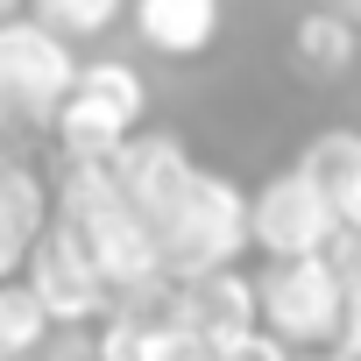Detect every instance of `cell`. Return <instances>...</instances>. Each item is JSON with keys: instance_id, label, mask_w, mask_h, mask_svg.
<instances>
[{"instance_id": "1", "label": "cell", "mask_w": 361, "mask_h": 361, "mask_svg": "<svg viewBox=\"0 0 361 361\" xmlns=\"http://www.w3.org/2000/svg\"><path fill=\"white\" fill-rule=\"evenodd\" d=\"M57 227L99 262V276L114 283V298H149L156 305L170 290L163 255H156V234L121 199V185H114L106 163H71L64 170V185H57Z\"/></svg>"}, {"instance_id": "2", "label": "cell", "mask_w": 361, "mask_h": 361, "mask_svg": "<svg viewBox=\"0 0 361 361\" xmlns=\"http://www.w3.org/2000/svg\"><path fill=\"white\" fill-rule=\"evenodd\" d=\"M248 248V192L220 170H192V185L177 192V206L156 220V255L170 283H192L213 269H234Z\"/></svg>"}, {"instance_id": "3", "label": "cell", "mask_w": 361, "mask_h": 361, "mask_svg": "<svg viewBox=\"0 0 361 361\" xmlns=\"http://www.w3.org/2000/svg\"><path fill=\"white\" fill-rule=\"evenodd\" d=\"M149 114V85L135 64H78L64 106L50 114L57 142H64V163H106Z\"/></svg>"}, {"instance_id": "4", "label": "cell", "mask_w": 361, "mask_h": 361, "mask_svg": "<svg viewBox=\"0 0 361 361\" xmlns=\"http://www.w3.org/2000/svg\"><path fill=\"white\" fill-rule=\"evenodd\" d=\"M347 269L333 255H298V262H269L255 276V326L283 347H333L340 305H347Z\"/></svg>"}, {"instance_id": "5", "label": "cell", "mask_w": 361, "mask_h": 361, "mask_svg": "<svg viewBox=\"0 0 361 361\" xmlns=\"http://www.w3.org/2000/svg\"><path fill=\"white\" fill-rule=\"evenodd\" d=\"M340 241V220L326 206V192L290 163L276 170L269 185L248 199V248H262L269 262H298V255H333Z\"/></svg>"}, {"instance_id": "6", "label": "cell", "mask_w": 361, "mask_h": 361, "mask_svg": "<svg viewBox=\"0 0 361 361\" xmlns=\"http://www.w3.org/2000/svg\"><path fill=\"white\" fill-rule=\"evenodd\" d=\"M43 305L50 326H85V319H106L114 312V283L99 276V262L64 234V227H43L36 248H29V276H22Z\"/></svg>"}, {"instance_id": "7", "label": "cell", "mask_w": 361, "mask_h": 361, "mask_svg": "<svg viewBox=\"0 0 361 361\" xmlns=\"http://www.w3.org/2000/svg\"><path fill=\"white\" fill-rule=\"evenodd\" d=\"M0 78H8L15 121H22V114H29V121H50V114L64 106L78 64H71V43H57L50 29H36V22L15 15V22H0Z\"/></svg>"}, {"instance_id": "8", "label": "cell", "mask_w": 361, "mask_h": 361, "mask_svg": "<svg viewBox=\"0 0 361 361\" xmlns=\"http://www.w3.org/2000/svg\"><path fill=\"white\" fill-rule=\"evenodd\" d=\"M106 170H114V185H121V199L142 213V227L156 234V220L177 206V192H185L192 185V156H185V142H177V135H128L114 156H106Z\"/></svg>"}, {"instance_id": "9", "label": "cell", "mask_w": 361, "mask_h": 361, "mask_svg": "<svg viewBox=\"0 0 361 361\" xmlns=\"http://www.w3.org/2000/svg\"><path fill=\"white\" fill-rule=\"evenodd\" d=\"M163 312L185 333H199L206 347H220V340H234V333L255 326V276L213 269V276H192V283H170L163 290Z\"/></svg>"}, {"instance_id": "10", "label": "cell", "mask_w": 361, "mask_h": 361, "mask_svg": "<svg viewBox=\"0 0 361 361\" xmlns=\"http://www.w3.org/2000/svg\"><path fill=\"white\" fill-rule=\"evenodd\" d=\"M99 361H213V347L199 333H185L156 298V305H135V312H106Z\"/></svg>"}, {"instance_id": "11", "label": "cell", "mask_w": 361, "mask_h": 361, "mask_svg": "<svg viewBox=\"0 0 361 361\" xmlns=\"http://www.w3.org/2000/svg\"><path fill=\"white\" fill-rule=\"evenodd\" d=\"M298 170L326 192L340 234H361V135H354V128H326V135H312L305 156H298Z\"/></svg>"}, {"instance_id": "12", "label": "cell", "mask_w": 361, "mask_h": 361, "mask_svg": "<svg viewBox=\"0 0 361 361\" xmlns=\"http://www.w3.org/2000/svg\"><path fill=\"white\" fill-rule=\"evenodd\" d=\"M220 0H135V29L156 57H206L220 43Z\"/></svg>"}, {"instance_id": "13", "label": "cell", "mask_w": 361, "mask_h": 361, "mask_svg": "<svg viewBox=\"0 0 361 361\" xmlns=\"http://www.w3.org/2000/svg\"><path fill=\"white\" fill-rule=\"evenodd\" d=\"M290 57H298V71H305V78L333 85V78H347V71H354V57H361V29H354L340 8H305V15H298V29H290Z\"/></svg>"}, {"instance_id": "14", "label": "cell", "mask_w": 361, "mask_h": 361, "mask_svg": "<svg viewBox=\"0 0 361 361\" xmlns=\"http://www.w3.org/2000/svg\"><path fill=\"white\" fill-rule=\"evenodd\" d=\"M43 213H50V199H43V185H36V170L0 163V283L29 262V248H36V234H43Z\"/></svg>"}, {"instance_id": "15", "label": "cell", "mask_w": 361, "mask_h": 361, "mask_svg": "<svg viewBox=\"0 0 361 361\" xmlns=\"http://www.w3.org/2000/svg\"><path fill=\"white\" fill-rule=\"evenodd\" d=\"M43 333H50V319H43L36 290L22 276H8V283H0V361H36Z\"/></svg>"}, {"instance_id": "16", "label": "cell", "mask_w": 361, "mask_h": 361, "mask_svg": "<svg viewBox=\"0 0 361 361\" xmlns=\"http://www.w3.org/2000/svg\"><path fill=\"white\" fill-rule=\"evenodd\" d=\"M128 0H29V22L50 29L57 43H85V36H106L121 22Z\"/></svg>"}, {"instance_id": "17", "label": "cell", "mask_w": 361, "mask_h": 361, "mask_svg": "<svg viewBox=\"0 0 361 361\" xmlns=\"http://www.w3.org/2000/svg\"><path fill=\"white\" fill-rule=\"evenodd\" d=\"M213 361H290V347H283V340H269L262 326H248V333L220 340V347H213Z\"/></svg>"}, {"instance_id": "18", "label": "cell", "mask_w": 361, "mask_h": 361, "mask_svg": "<svg viewBox=\"0 0 361 361\" xmlns=\"http://www.w3.org/2000/svg\"><path fill=\"white\" fill-rule=\"evenodd\" d=\"M333 361H361V290H347V305H340V326H333V347H326Z\"/></svg>"}, {"instance_id": "19", "label": "cell", "mask_w": 361, "mask_h": 361, "mask_svg": "<svg viewBox=\"0 0 361 361\" xmlns=\"http://www.w3.org/2000/svg\"><path fill=\"white\" fill-rule=\"evenodd\" d=\"M340 269H347V283L361 290V234H354V248H347V262H340Z\"/></svg>"}, {"instance_id": "20", "label": "cell", "mask_w": 361, "mask_h": 361, "mask_svg": "<svg viewBox=\"0 0 361 361\" xmlns=\"http://www.w3.org/2000/svg\"><path fill=\"white\" fill-rule=\"evenodd\" d=\"M0 128H15V99H8V78H0Z\"/></svg>"}, {"instance_id": "21", "label": "cell", "mask_w": 361, "mask_h": 361, "mask_svg": "<svg viewBox=\"0 0 361 361\" xmlns=\"http://www.w3.org/2000/svg\"><path fill=\"white\" fill-rule=\"evenodd\" d=\"M15 8H22V0H0V22H15Z\"/></svg>"}, {"instance_id": "22", "label": "cell", "mask_w": 361, "mask_h": 361, "mask_svg": "<svg viewBox=\"0 0 361 361\" xmlns=\"http://www.w3.org/2000/svg\"><path fill=\"white\" fill-rule=\"evenodd\" d=\"M312 361H333V354H312Z\"/></svg>"}]
</instances>
